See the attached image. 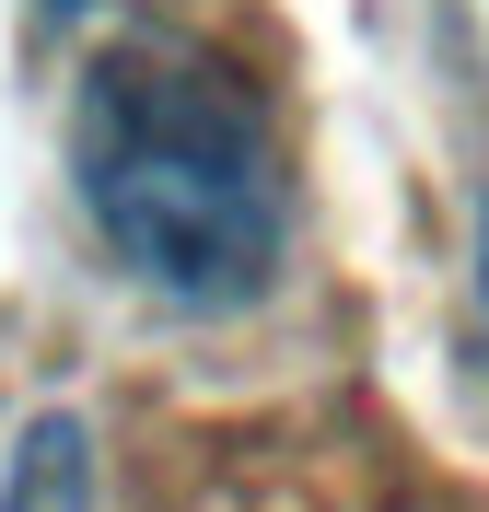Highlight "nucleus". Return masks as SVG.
Listing matches in <instances>:
<instances>
[{
	"label": "nucleus",
	"mask_w": 489,
	"mask_h": 512,
	"mask_svg": "<svg viewBox=\"0 0 489 512\" xmlns=\"http://www.w3.org/2000/svg\"><path fill=\"white\" fill-rule=\"evenodd\" d=\"M47 12H82V0H47Z\"/></svg>",
	"instance_id": "20e7f679"
},
{
	"label": "nucleus",
	"mask_w": 489,
	"mask_h": 512,
	"mask_svg": "<svg viewBox=\"0 0 489 512\" xmlns=\"http://www.w3.org/2000/svg\"><path fill=\"white\" fill-rule=\"evenodd\" d=\"M70 187L94 210L105 256L187 315H233L280 280L292 175H280L268 105L245 94L233 59H210L187 35H129L82 70Z\"/></svg>",
	"instance_id": "f257e3e1"
},
{
	"label": "nucleus",
	"mask_w": 489,
	"mask_h": 512,
	"mask_svg": "<svg viewBox=\"0 0 489 512\" xmlns=\"http://www.w3.org/2000/svg\"><path fill=\"white\" fill-rule=\"evenodd\" d=\"M0 512H94V431L70 408H35L12 466H0Z\"/></svg>",
	"instance_id": "f03ea898"
},
{
	"label": "nucleus",
	"mask_w": 489,
	"mask_h": 512,
	"mask_svg": "<svg viewBox=\"0 0 489 512\" xmlns=\"http://www.w3.org/2000/svg\"><path fill=\"white\" fill-rule=\"evenodd\" d=\"M466 350H478V384H489V198H478V256H466Z\"/></svg>",
	"instance_id": "7ed1b4c3"
}]
</instances>
